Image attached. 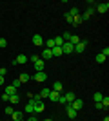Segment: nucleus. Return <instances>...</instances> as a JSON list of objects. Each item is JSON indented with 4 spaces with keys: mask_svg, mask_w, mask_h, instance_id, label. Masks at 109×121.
I'll use <instances>...</instances> for the list:
<instances>
[{
    "mask_svg": "<svg viewBox=\"0 0 109 121\" xmlns=\"http://www.w3.org/2000/svg\"><path fill=\"white\" fill-rule=\"evenodd\" d=\"M69 107H71V108H75V110H80V108L84 107V101L80 99V98H76L75 101H71V103H69Z\"/></svg>",
    "mask_w": 109,
    "mask_h": 121,
    "instance_id": "2",
    "label": "nucleus"
},
{
    "mask_svg": "<svg viewBox=\"0 0 109 121\" xmlns=\"http://www.w3.org/2000/svg\"><path fill=\"white\" fill-rule=\"evenodd\" d=\"M60 94H62V92H55V91H51V92H49V96H47V98H49V99H51V101H58V98H60Z\"/></svg>",
    "mask_w": 109,
    "mask_h": 121,
    "instance_id": "18",
    "label": "nucleus"
},
{
    "mask_svg": "<svg viewBox=\"0 0 109 121\" xmlns=\"http://www.w3.org/2000/svg\"><path fill=\"white\" fill-rule=\"evenodd\" d=\"M26 61H27V56H26V54H18V56L15 58V61H13V63H15V65H24Z\"/></svg>",
    "mask_w": 109,
    "mask_h": 121,
    "instance_id": "4",
    "label": "nucleus"
},
{
    "mask_svg": "<svg viewBox=\"0 0 109 121\" xmlns=\"http://www.w3.org/2000/svg\"><path fill=\"white\" fill-rule=\"evenodd\" d=\"M5 74H7V71H5L4 67H2V69H0V76H5Z\"/></svg>",
    "mask_w": 109,
    "mask_h": 121,
    "instance_id": "38",
    "label": "nucleus"
},
{
    "mask_svg": "<svg viewBox=\"0 0 109 121\" xmlns=\"http://www.w3.org/2000/svg\"><path fill=\"white\" fill-rule=\"evenodd\" d=\"M96 61H98V63H104V61H105V56L104 54H96Z\"/></svg>",
    "mask_w": 109,
    "mask_h": 121,
    "instance_id": "29",
    "label": "nucleus"
},
{
    "mask_svg": "<svg viewBox=\"0 0 109 121\" xmlns=\"http://www.w3.org/2000/svg\"><path fill=\"white\" fill-rule=\"evenodd\" d=\"M64 20H66V22H69V24H71V22H73V16L69 15V13H66V15H64Z\"/></svg>",
    "mask_w": 109,
    "mask_h": 121,
    "instance_id": "33",
    "label": "nucleus"
},
{
    "mask_svg": "<svg viewBox=\"0 0 109 121\" xmlns=\"http://www.w3.org/2000/svg\"><path fill=\"white\" fill-rule=\"evenodd\" d=\"M4 85V76H0V87Z\"/></svg>",
    "mask_w": 109,
    "mask_h": 121,
    "instance_id": "40",
    "label": "nucleus"
},
{
    "mask_svg": "<svg viewBox=\"0 0 109 121\" xmlns=\"http://www.w3.org/2000/svg\"><path fill=\"white\" fill-rule=\"evenodd\" d=\"M4 92L7 94V96H13V94H18V91H16L13 85H7V87H4Z\"/></svg>",
    "mask_w": 109,
    "mask_h": 121,
    "instance_id": "10",
    "label": "nucleus"
},
{
    "mask_svg": "<svg viewBox=\"0 0 109 121\" xmlns=\"http://www.w3.org/2000/svg\"><path fill=\"white\" fill-rule=\"evenodd\" d=\"M29 60H31V63H35V61H38V60H40V56H36V54H33L31 58H29Z\"/></svg>",
    "mask_w": 109,
    "mask_h": 121,
    "instance_id": "35",
    "label": "nucleus"
},
{
    "mask_svg": "<svg viewBox=\"0 0 109 121\" xmlns=\"http://www.w3.org/2000/svg\"><path fill=\"white\" fill-rule=\"evenodd\" d=\"M73 51H75V45H73V43H69V42H64L62 43V52L64 54H71Z\"/></svg>",
    "mask_w": 109,
    "mask_h": 121,
    "instance_id": "1",
    "label": "nucleus"
},
{
    "mask_svg": "<svg viewBox=\"0 0 109 121\" xmlns=\"http://www.w3.org/2000/svg\"><path fill=\"white\" fill-rule=\"evenodd\" d=\"M35 105H36V101H35V99H29V103L26 105V108H24V110H26L27 114H35Z\"/></svg>",
    "mask_w": 109,
    "mask_h": 121,
    "instance_id": "3",
    "label": "nucleus"
},
{
    "mask_svg": "<svg viewBox=\"0 0 109 121\" xmlns=\"http://www.w3.org/2000/svg\"><path fill=\"white\" fill-rule=\"evenodd\" d=\"M9 101L13 103V105H16L18 101H20V98H18V94H13V96H9Z\"/></svg>",
    "mask_w": 109,
    "mask_h": 121,
    "instance_id": "24",
    "label": "nucleus"
},
{
    "mask_svg": "<svg viewBox=\"0 0 109 121\" xmlns=\"http://www.w3.org/2000/svg\"><path fill=\"white\" fill-rule=\"evenodd\" d=\"M51 52H53V56H57V58L64 54V52H62V47H58V45H55V47H53V49H51Z\"/></svg>",
    "mask_w": 109,
    "mask_h": 121,
    "instance_id": "16",
    "label": "nucleus"
},
{
    "mask_svg": "<svg viewBox=\"0 0 109 121\" xmlns=\"http://www.w3.org/2000/svg\"><path fill=\"white\" fill-rule=\"evenodd\" d=\"M46 45H47V49H53V47H55V40H53V38H49Z\"/></svg>",
    "mask_w": 109,
    "mask_h": 121,
    "instance_id": "28",
    "label": "nucleus"
},
{
    "mask_svg": "<svg viewBox=\"0 0 109 121\" xmlns=\"http://www.w3.org/2000/svg\"><path fill=\"white\" fill-rule=\"evenodd\" d=\"M58 101H60L62 105H66V107H67V101H66V96H64V94H60V98H58Z\"/></svg>",
    "mask_w": 109,
    "mask_h": 121,
    "instance_id": "31",
    "label": "nucleus"
},
{
    "mask_svg": "<svg viewBox=\"0 0 109 121\" xmlns=\"http://www.w3.org/2000/svg\"><path fill=\"white\" fill-rule=\"evenodd\" d=\"M2 101H9V96H7L5 92H2Z\"/></svg>",
    "mask_w": 109,
    "mask_h": 121,
    "instance_id": "37",
    "label": "nucleus"
},
{
    "mask_svg": "<svg viewBox=\"0 0 109 121\" xmlns=\"http://www.w3.org/2000/svg\"><path fill=\"white\" fill-rule=\"evenodd\" d=\"M69 15H71V16H76V15H78V7H71Z\"/></svg>",
    "mask_w": 109,
    "mask_h": 121,
    "instance_id": "32",
    "label": "nucleus"
},
{
    "mask_svg": "<svg viewBox=\"0 0 109 121\" xmlns=\"http://www.w3.org/2000/svg\"><path fill=\"white\" fill-rule=\"evenodd\" d=\"M53 40H55V45L62 47V43H64V38H62V36H57V38H53Z\"/></svg>",
    "mask_w": 109,
    "mask_h": 121,
    "instance_id": "25",
    "label": "nucleus"
},
{
    "mask_svg": "<svg viewBox=\"0 0 109 121\" xmlns=\"http://www.w3.org/2000/svg\"><path fill=\"white\" fill-rule=\"evenodd\" d=\"M11 85H13V87H15V89H16V91H18V87H20L22 83H20V80L16 78V80H13V83H11Z\"/></svg>",
    "mask_w": 109,
    "mask_h": 121,
    "instance_id": "27",
    "label": "nucleus"
},
{
    "mask_svg": "<svg viewBox=\"0 0 109 121\" xmlns=\"http://www.w3.org/2000/svg\"><path fill=\"white\" fill-rule=\"evenodd\" d=\"M80 38H78V35H71V38H69V43H73V45H76V43H80Z\"/></svg>",
    "mask_w": 109,
    "mask_h": 121,
    "instance_id": "20",
    "label": "nucleus"
},
{
    "mask_svg": "<svg viewBox=\"0 0 109 121\" xmlns=\"http://www.w3.org/2000/svg\"><path fill=\"white\" fill-rule=\"evenodd\" d=\"M49 58H53V52H51V49H44L42 51V54H40V60H49Z\"/></svg>",
    "mask_w": 109,
    "mask_h": 121,
    "instance_id": "6",
    "label": "nucleus"
},
{
    "mask_svg": "<svg viewBox=\"0 0 109 121\" xmlns=\"http://www.w3.org/2000/svg\"><path fill=\"white\" fill-rule=\"evenodd\" d=\"M100 54H104L105 58H107V56H109V47H105V49H102V52H100Z\"/></svg>",
    "mask_w": 109,
    "mask_h": 121,
    "instance_id": "36",
    "label": "nucleus"
},
{
    "mask_svg": "<svg viewBox=\"0 0 109 121\" xmlns=\"http://www.w3.org/2000/svg\"><path fill=\"white\" fill-rule=\"evenodd\" d=\"M85 45H87L85 42H80V43H76V45H75V51H73V52H78V54H80V52H84V51H85Z\"/></svg>",
    "mask_w": 109,
    "mask_h": 121,
    "instance_id": "9",
    "label": "nucleus"
},
{
    "mask_svg": "<svg viewBox=\"0 0 109 121\" xmlns=\"http://www.w3.org/2000/svg\"><path fill=\"white\" fill-rule=\"evenodd\" d=\"M22 117H24V114L20 110H13V114H11V119L13 121H22Z\"/></svg>",
    "mask_w": 109,
    "mask_h": 121,
    "instance_id": "12",
    "label": "nucleus"
},
{
    "mask_svg": "<svg viewBox=\"0 0 109 121\" xmlns=\"http://www.w3.org/2000/svg\"><path fill=\"white\" fill-rule=\"evenodd\" d=\"M18 80H20V83H27V81L31 80V76L27 74V72H22V74L18 76Z\"/></svg>",
    "mask_w": 109,
    "mask_h": 121,
    "instance_id": "15",
    "label": "nucleus"
},
{
    "mask_svg": "<svg viewBox=\"0 0 109 121\" xmlns=\"http://www.w3.org/2000/svg\"><path fill=\"white\" fill-rule=\"evenodd\" d=\"M96 11H98V13H107V11H109V4H107V2H102V4H98Z\"/></svg>",
    "mask_w": 109,
    "mask_h": 121,
    "instance_id": "13",
    "label": "nucleus"
},
{
    "mask_svg": "<svg viewBox=\"0 0 109 121\" xmlns=\"http://www.w3.org/2000/svg\"><path fill=\"white\" fill-rule=\"evenodd\" d=\"M36 81H46L47 80V74H46V71H40V72H35V76H33Z\"/></svg>",
    "mask_w": 109,
    "mask_h": 121,
    "instance_id": "5",
    "label": "nucleus"
},
{
    "mask_svg": "<svg viewBox=\"0 0 109 121\" xmlns=\"http://www.w3.org/2000/svg\"><path fill=\"white\" fill-rule=\"evenodd\" d=\"M44 121H53V119H49V117H47V119H44Z\"/></svg>",
    "mask_w": 109,
    "mask_h": 121,
    "instance_id": "41",
    "label": "nucleus"
},
{
    "mask_svg": "<svg viewBox=\"0 0 109 121\" xmlns=\"http://www.w3.org/2000/svg\"><path fill=\"white\" fill-rule=\"evenodd\" d=\"M64 96H66V101H67V105L71 103V101H75V99H76V96H75V92H66Z\"/></svg>",
    "mask_w": 109,
    "mask_h": 121,
    "instance_id": "17",
    "label": "nucleus"
},
{
    "mask_svg": "<svg viewBox=\"0 0 109 121\" xmlns=\"http://www.w3.org/2000/svg\"><path fill=\"white\" fill-rule=\"evenodd\" d=\"M49 92H51V89H42L40 94H38V96H40V99H42V98H47V96H49Z\"/></svg>",
    "mask_w": 109,
    "mask_h": 121,
    "instance_id": "23",
    "label": "nucleus"
},
{
    "mask_svg": "<svg viewBox=\"0 0 109 121\" xmlns=\"http://www.w3.org/2000/svg\"><path fill=\"white\" fill-rule=\"evenodd\" d=\"M42 110H44V103H42V101H36V105H35V114H40Z\"/></svg>",
    "mask_w": 109,
    "mask_h": 121,
    "instance_id": "19",
    "label": "nucleus"
},
{
    "mask_svg": "<svg viewBox=\"0 0 109 121\" xmlns=\"http://www.w3.org/2000/svg\"><path fill=\"white\" fill-rule=\"evenodd\" d=\"M13 110H15L13 107H5V108H4V112L7 114V116H11V114H13Z\"/></svg>",
    "mask_w": 109,
    "mask_h": 121,
    "instance_id": "30",
    "label": "nucleus"
},
{
    "mask_svg": "<svg viewBox=\"0 0 109 121\" xmlns=\"http://www.w3.org/2000/svg\"><path fill=\"white\" fill-rule=\"evenodd\" d=\"M51 91H55V92H62V83H60V81H55Z\"/></svg>",
    "mask_w": 109,
    "mask_h": 121,
    "instance_id": "21",
    "label": "nucleus"
},
{
    "mask_svg": "<svg viewBox=\"0 0 109 121\" xmlns=\"http://www.w3.org/2000/svg\"><path fill=\"white\" fill-rule=\"evenodd\" d=\"M66 112H67V117L69 119H76V110H75V108H71V107H66Z\"/></svg>",
    "mask_w": 109,
    "mask_h": 121,
    "instance_id": "11",
    "label": "nucleus"
},
{
    "mask_svg": "<svg viewBox=\"0 0 109 121\" xmlns=\"http://www.w3.org/2000/svg\"><path fill=\"white\" fill-rule=\"evenodd\" d=\"M33 43H35L36 47L44 45V38H42V35H33Z\"/></svg>",
    "mask_w": 109,
    "mask_h": 121,
    "instance_id": "7",
    "label": "nucleus"
},
{
    "mask_svg": "<svg viewBox=\"0 0 109 121\" xmlns=\"http://www.w3.org/2000/svg\"><path fill=\"white\" fill-rule=\"evenodd\" d=\"M93 13H95V9H93V7H89V9L85 11V13H84V15H80V16H82V20L85 22V20H89V18H91V16H93Z\"/></svg>",
    "mask_w": 109,
    "mask_h": 121,
    "instance_id": "14",
    "label": "nucleus"
},
{
    "mask_svg": "<svg viewBox=\"0 0 109 121\" xmlns=\"http://www.w3.org/2000/svg\"><path fill=\"white\" fill-rule=\"evenodd\" d=\"M82 16H80V15H76V16H73V22H71V24L73 25H80V24H82Z\"/></svg>",
    "mask_w": 109,
    "mask_h": 121,
    "instance_id": "22",
    "label": "nucleus"
},
{
    "mask_svg": "<svg viewBox=\"0 0 109 121\" xmlns=\"http://www.w3.org/2000/svg\"><path fill=\"white\" fill-rule=\"evenodd\" d=\"M0 47H2V49H5V47H7V42H5L4 38H0Z\"/></svg>",
    "mask_w": 109,
    "mask_h": 121,
    "instance_id": "34",
    "label": "nucleus"
},
{
    "mask_svg": "<svg viewBox=\"0 0 109 121\" xmlns=\"http://www.w3.org/2000/svg\"><path fill=\"white\" fill-rule=\"evenodd\" d=\"M33 65H35L36 72H40V71H44V69H46V61H44V60H38V61H35Z\"/></svg>",
    "mask_w": 109,
    "mask_h": 121,
    "instance_id": "8",
    "label": "nucleus"
},
{
    "mask_svg": "<svg viewBox=\"0 0 109 121\" xmlns=\"http://www.w3.org/2000/svg\"><path fill=\"white\" fill-rule=\"evenodd\" d=\"M73 121H76V119H73Z\"/></svg>",
    "mask_w": 109,
    "mask_h": 121,
    "instance_id": "42",
    "label": "nucleus"
},
{
    "mask_svg": "<svg viewBox=\"0 0 109 121\" xmlns=\"http://www.w3.org/2000/svg\"><path fill=\"white\" fill-rule=\"evenodd\" d=\"M27 121H38V119H36V116H35V114H33V116L29 117V119H27Z\"/></svg>",
    "mask_w": 109,
    "mask_h": 121,
    "instance_id": "39",
    "label": "nucleus"
},
{
    "mask_svg": "<svg viewBox=\"0 0 109 121\" xmlns=\"http://www.w3.org/2000/svg\"><path fill=\"white\" fill-rule=\"evenodd\" d=\"M102 98H104V94H102V92H95V103H100V101H102Z\"/></svg>",
    "mask_w": 109,
    "mask_h": 121,
    "instance_id": "26",
    "label": "nucleus"
}]
</instances>
